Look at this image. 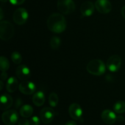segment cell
Instances as JSON below:
<instances>
[{"label":"cell","instance_id":"1","mask_svg":"<svg viewBox=\"0 0 125 125\" xmlns=\"http://www.w3.org/2000/svg\"><path fill=\"white\" fill-rule=\"evenodd\" d=\"M47 26L52 33H61L67 27V22L63 15L54 13L50 15L47 20Z\"/></svg>","mask_w":125,"mask_h":125},{"label":"cell","instance_id":"2","mask_svg":"<svg viewBox=\"0 0 125 125\" xmlns=\"http://www.w3.org/2000/svg\"><path fill=\"white\" fill-rule=\"evenodd\" d=\"M87 71L94 75H101L106 72V66L101 60L95 59L90 61L87 65Z\"/></svg>","mask_w":125,"mask_h":125},{"label":"cell","instance_id":"3","mask_svg":"<svg viewBox=\"0 0 125 125\" xmlns=\"http://www.w3.org/2000/svg\"><path fill=\"white\" fill-rule=\"evenodd\" d=\"M13 26L7 21H1L0 23V38L3 40L10 39L14 34Z\"/></svg>","mask_w":125,"mask_h":125},{"label":"cell","instance_id":"4","mask_svg":"<svg viewBox=\"0 0 125 125\" xmlns=\"http://www.w3.org/2000/svg\"><path fill=\"white\" fill-rule=\"evenodd\" d=\"M57 9L63 14H70L75 9V4L73 0H58Z\"/></svg>","mask_w":125,"mask_h":125},{"label":"cell","instance_id":"5","mask_svg":"<svg viewBox=\"0 0 125 125\" xmlns=\"http://www.w3.org/2000/svg\"><path fill=\"white\" fill-rule=\"evenodd\" d=\"M2 120L6 125H14L18 121V113L16 110H9L2 115Z\"/></svg>","mask_w":125,"mask_h":125},{"label":"cell","instance_id":"6","mask_svg":"<svg viewBox=\"0 0 125 125\" xmlns=\"http://www.w3.org/2000/svg\"><path fill=\"white\" fill-rule=\"evenodd\" d=\"M28 18V13L24 8H18L14 12L13 15V20L18 25L24 24Z\"/></svg>","mask_w":125,"mask_h":125},{"label":"cell","instance_id":"7","mask_svg":"<svg viewBox=\"0 0 125 125\" xmlns=\"http://www.w3.org/2000/svg\"><path fill=\"white\" fill-rule=\"evenodd\" d=\"M107 69L111 72H117L122 66V60L118 55H114L109 58L106 63Z\"/></svg>","mask_w":125,"mask_h":125},{"label":"cell","instance_id":"8","mask_svg":"<svg viewBox=\"0 0 125 125\" xmlns=\"http://www.w3.org/2000/svg\"><path fill=\"white\" fill-rule=\"evenodd\" d=\"M40 117L44 124H49L54 117V111L50 107H45L40 112Z\"/></svg>","mask_w":125,"mask_h":125},{"label":"cell","instance_id":"9","mask_svg":"<svg viewBox=\"0 0 125 125\" xmlns=\"http://www.w3.org/2000/svg\"><path fill=\"white\" fill-rule=\"evenodd\" d=\"M95 7L100 13L106 14L112 10V4L108 0H96Z\"/></svg>","mask_w":125,"mask_h":125},{"label":"cell","instance_id":"10","mask_svg":"<svg viewBox=\"0 0 125 125\" xmlns=\"http://www.w3.org/2000/svg\"><path fill=\"white\" fill-rule=\"evenodd\" d=\"M18 88L21 93L26 95L33 94L35 91V84L29 81L24 80L21 82L18 86Z\"/></svg>","mask_w":125,"mask_h":125},{"label":"cell","instance_id":"11","mask_svg":"<svg viewBox=\"0 0 125 125\" xmlns=\"http://www.w3.org/2000/svg\"><path fill=\"white\" fill-rule=\"evenodd\" d=\"M68 112L71 117L75 120H80L83 113L81 107L77 103H73L70 105Z\"/></svg>","mask_w":125,"mask_h":125},{"label":"cell","instance_id":"12","mask_svg":"<svg viewBox=\"0 0 125 125\" xmlns=\"http://www.w3.org/2000/svg\"><path fill=\"white\" fill-rule=\"evenodd\" d=\"M16 75L21 80H26L30 77V69L25 65H20L16 69Z\"/></svg>","mask_w":125,"mask_h":125},{"label":"cell","instance_id":"13","mask_svg":"<svg viewBox=\"0 0 125 125\" xmlns=\"http://www.w3.org/2000/svg\"><path fill=\"white\" fill-rule=\"evenodd\" d=\"M101 118L103 121L107 125H112L117 121L115 114L111 110H104L101 113Z\"/></svg>","mask_w":125,"mask_h":125},{"label":"cell","instance_id":"14","mask_svg":"<svg viewBox=\"0 0 125 125\" xmlns=\"http://www.w3.org/2000/svg\"><path fill=\"white\" fill-rule=\"evenodd\" d=\"M95 6L91 1H85L81 6V12L84 17H89L94 12Z\"/></svg>","mask_w":125,"mask_h":125},{"label":"cell","instance_id":"15","mask_svg":"<svg viewBox=\"0 0 125 125\" xmlns=\"http://www.w3.org/2000/svg\"><path fill=\"white\" fill-rule=\"evenodd\" d=\"M1 110H6L9 109L13 104V99L9 94H4L1 95Z\"/></svg>","mask_w":125,"mask_h":125},{"label":"cell","instance_id":"16","mask_svg":"<svg viewBox=\"0 0 125 125\" xmlns=\"http://www.w3.org/2000/svg\"><path fill=\"white\" fill-rule=\"evenodd\" d=\"M45 101V94L42 91L35 92L32 97V102L35 105L40 107L43 105Z\"/></svg>","mask_w":125,"mask_h":125},{"label":"cell","instance_id":"17","mask_svg":"<svg viewBox=\"0 0 125 125\" xmlns=\"http://www.w3.org/2000/svg\"><path fill=\"white\" fill-rule=\"evenodd\" d=\"M18 80L14 77H10L7 80L6 83V89L7 91L10 93H13L15 91L18 87Z\"/></svg>","mask_w":125,"mask_h":125},{"label":"cell","instance_id":"18","mask_svg":"<svg viewBox=\"0 0 125 125\" xmlns=\"http://www.w3.org/2000/svg\"><path fill=\"white\" fill-rule=\"evenodd\" d=\"M33 108L31 105H23L20 109V113L21 116H23V118H29L32 115L33 113Z\"/></svg>","mask_w":125,"mask_h":125},{"label":"cell","instance_id":"19","mask_svg":"<svg viewBox=\"0 0 125 125\" xmlns=\"http://www.w3.org/2000/svg\"><path fill=\"white\" fill-rule=\"evenodd\" d=\"M114 110L117 113H122L125 112V102L123 100L117 101L114 105Z\"/></svg>","mask_w":125,"mask_h":125},{"label":"cell","instance_id":"20","mask_svg":"<svg viewBox=\"0 0 125 125\" xmlns=\"http://www.w3.org/2000/svg\"><path fill=\"white\" fill-rule=\"evenodd\" d=\"M48 101L51 107H55L57 106L59 102V97L57 94L54 92L51 93L49 96Z\"/></svg>","mask_w":125,"mask_h":125},{"label":"cell","instance_id":"21","mask_svg":"<svg viewBox=\"0 0 125 125\" xmlns=\"http://www.w3.org/2000/svg\"><path fill=\"white\" fill-rule=\"evenodd\" d=\"M9 62L7 58L5 56H1L0 58V69L2 72H6L9 68Z\"/></svg>","mask_w":125,"mask_h":125},{"label":"cell","instance_id":"22","mask_svg":"<svg viewBox=\"0 0 125 125\" xmlns=\"http://www.w3.org/2000/svg\"><path fill=\"white\" fill-rule=\"evenodd\" d=\"M61 40L57 36H53L50 40V45L52 49H57L61 45Z\"/></svg>","mask_w":125,"mask_h":125},{"label":"cell","instance_id":"23","mask_svg":"<svg viewBox=\"0 0 125 125\" xmlns=\"http://www.w3.org/2000/svg\"><path fill=\"white\" fill-rule=\"evenodd\" d=\"M11 59L12 61L16 64H20L22 61V57L21 54L18 51H14L12 53L11 55Z\"/></svg>","mask_w":125,"mask_h":125},{"label":"cell","instance_id":"24","mask_svg":"<svg viewBox=\"0 0 125 125\" xmlns=\"http://www.w3.org/2000/svg\"><path fill=\"white\" fill-rule=\"evenodd\" d=\"M31 125H40V119L38 116H34L31 118Z\"/></svg>","mask_w":125,"mask_h":125},{"label":"cell","instance_id":"25","mask_svg":"<svg viewBox=\"0 0 125 125\" xmlns=\"http://www.w3.org/2000/svg\"><path fill=\"white\" fill-rule=\"evenodd\" d=\"M18 125H31L30 121L25 118H22L18 121Z\"/></svg>","mask_w":125,"mask_h":125},{"label":"cell","instance_id":"26","mask_svg":"<svg viewBox=\"0 0 125 125\" xmlns=\"http://www.w3.org/2000/svg\"><path fill=\"white\" fill-rule=\"evenodd\" d=\"M9 1L13 5H20L22 4L25 0H9Z\"/></svg>","mask_w":125,"mask_h":125},{"label":"cell","instance_id":"27","mask_svg":"<svg viewBox=\"0 0 125 125\" xmlns=\"http://www.w3.org/2000/svg\"><path fill=\"white\" fill-rule=\"evenodd\" d=\"M7 74L6 72H2L1 74V80H5L7 79Z\"/></svg>","mask_w":125,"mask_h":125},{"label":"cell","instance_id":"28","mask_svg":"<svg viewBox=\"0 0 125 125\" xmlns=\"http://www.w3.org/2000/svg\"><path fill=\"white\" fill-rule=\"evenodd\" d=\"M65 125H77V123L74 121L71 120V121H69L66 123Z\"/></svg>","mask_w":125,"mask_h":125},{"label":"cell","instance_id":"29","mask_svg":"<svg viewBox=\"0 0 125 125\" xmlns=\"http://www.w3.org/2000/svg\"><path fill=\"white\" fill-rule=\"evenodd\" d=\"M125 120V118L123 116H118L117 117V121H118V122H122Z\"/></svg>","mask_w":125,"mask_h":125},{"label":"cell","instance_id":"30","mask_svg":"<svg viewBox=\"0 0 125 125\" xmlns=\"http://www.w3.org/2000/svg\"><path fill=\"white\" fill-rule=\"evenodd\" d=\"M122 15L125 19V6H123L122 9Z\"/></svg>","mask_w":125,"mask_h":125},{"label":"cell","instance_id":"31","mask_svg":"<svg viewBox=\"0 0 125 125\" xmlns=\"http://www.w3.org/2000/svg\"><path fill=\"white\" fill-rule=\"evenodd\" d=\"M0 20H2V18H3V11H2V9H0Z\"/></svg>","mask_w":125,"mask_h":125},{"label":"cell","instance_id":"32","mask_svg":"<svg viewBox=\"0 0 125 125\" xmlns=\"http://www.w3.org/2000/svg\"><path fill=\"white\" fill-rule=\"evenodd\" d=\"M0 90H2V89L3 88V82H2V81H0Z\"/></svg>","mask_w":125,"mask_h":125},{"label":"cell","instance_id":"33","mask_svg":"<svg viewBox=\"0 0 125 125\" xmlns=\"http://www.w3.org/2000/svg\"><path fill=\"white\" fill-rule=\"evenodd\" d=\"M7 1H8V0H1V2H7Z\"/></svg>","mask_w":125,"mask_h":125}]
</instances>
